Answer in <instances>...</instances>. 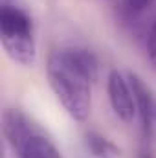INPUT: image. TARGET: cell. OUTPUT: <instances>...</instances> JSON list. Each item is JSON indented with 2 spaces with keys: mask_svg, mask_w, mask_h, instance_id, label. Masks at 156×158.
Instances as JSON below:
<instances>
[{
  "mask_svg": "<svg viewBox=\"0 0 156 158\" xmlns=\"http://www.w3.org/2000/svg\"><path fill=\"white\" fill-rule=\"evenodd\" d=\"M46 76L50 88L66 114L84 121L92 109V85L99 76L97 57L86 48H57L48 53Z\"/></svg>",
  "mask_w": 156,
  "mask_h": 158,
  "instance_id": "cell-1",
  "label": "cell"
},
{
  "mask_svg": "<svg viewBox=\"0 0 156 158\" xmlns=\"http://www.w3.org/2000/svg\"><path fill=\"white\" fill-rule=\"evenodd\" d=\"M2 132L15 158H63L51 138L20 109L4 110Z\"/></svg>",
  "mask_w": 156,
  "mask_h": 158,
  "instance_id": "cell-2",
  "label": "cell"
},
{
  "mask_svg": "<svg viewBox=\"0 0 156 158\" xmlns=\"http://www.w3.org/2000/svg\"><path fill=\"white\" fill-rule=\"evenodd\" d=\"M0 42L6 55L20 64L31 66L37 59V40H35V24L31 15L15 6L2 4L0 7Z\"/></svg>",
  "mask_w": 156,
  "mask_h": 158,
  "instance_id": "cell-3",
  "label": "cell"
},
{
  "mask_svg": "<svg viewBox=\"0 0 156 158\" xmlns=\"http://www.w3.org/2000/svg\"><path fill=\"white\" fill-rule=\"evenodd\" d=\"M107 94H109V103L116 118L129 123L136 116V103H134V94L130 88L129 77H125L121 72L110 70L107 77Z\"/></svg>",
  "mask_w": 156,
  "mask_h": 158,
  "instance_id": "cell-4",
  "label": "cell"
},
{
  "mask_svg": "<svg viewBox=\"0 0 156 158\" xmlns=\"http://www.w3.org/2000/svg\"><path fill=\"white\" fill-rule=\"evenodd\" d=\"M127 77H129L132 94H134L136 114H138V119H140V129H142L143 142L149 143V140L153 138V129H154V99H153V94L138 74L130 72Z\"/></svg>",
  "mask_w": 156,
  "mask_h": 158,
  "instance_id": "cell-5",
  "label": "cell"
},
{
  "mask_svg": "<svg viewBox=\"0 0 156 158\" xmlns=\"http://www.w3.org/2000/svg\"><path fill=\"white\" fill-rule=\"evenodd\" d=\"M84 145L86 149L97 158H117L119 156V147L116 143H112L107 136L96 132V131H88L84 134Z\"/></svg>",
  "mask_w": 156,
  "mask_h": 158,
  "instance_id": "cell-6",
  "label": "cell"
},
{
  "mask_svg": "<svg viewBox=\"0 0 156 158\" xmlns=\"http://www.w3.org/2000/svg\"><path fill=\"white\" fill-rule=\"evenodd\" d=\"M147 53H149L153 66L156 68V20L151 24L149 33H147Z\"/></svg>",
  "mask_w": 156,
  "mask_h": 158,
  "instance_id": "cell-7",
  "label": "cell"
},
{
  "mask_svg": "<svg viewBox=\"0 0 156 158\" xmlns=\"http://www.w3.org/2000/svg\"><path fill=\"white\" fill-rule=\"evenodd\" d=\"M153 2H154V0H125L127 9H129L132 15H140V13H143L145 9L151 7Z\"/></svg>",
  "mask_w": 156,
  "mask_h": 158,
  "instance_id": "cell-8",
  "label": "cell"
},
{
  "mask_svg": "<svg viewBox=\"0 0 156 158\" xmlns=\"http://www.w3.org/2000/svg\"><path fill=\"white\" fill-rule=\"evenodd\" d=\"M138 158H156V156H154V153L151 151V147L145 143V145H142V149L138 153Z\"/></svg>",
  "mask_w": 156,
  "mask_h": 158,
  "instance_id": "cell-9",
  "label": "cell"
}]
</instances>
